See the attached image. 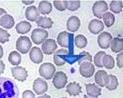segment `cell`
Returning <instances> with one entry per match:
<instances>
[{
  "label": "cell",
  "mask_w": 123,
  "mask_h": 98,
  "mask_svg": "<svg viewBox=\"0 0 123 98\" xmlns=\"http://www.w3.org/2000/svg\"><path fill=\"white\" fill-rule=\"evenodd\" d=\"M19 90L10 79L0 77V98H18Z\"/></svg>",
  "instance_id": "1"
},
{
  "label": "cell",
  "mask_w": 123,
  "mask_h": 98,
  "mask_svg": "<svg viewBox=\"0 0 123 98\" xmlns=\"http://www.w3.org/2000/svg\"><path fill=\"white\" fill-rule=\"evenodd\" d=\"M80 58V55H70L66 49H61L57 50L54 53L53 60L54 62L57 66L64 65L66 62L68 63L72 64L78 61Z\"/></svg>",
  "instance_id": "2"
},
{
  "label": "cell",
  "mask_w": 123,
  "mask_h": 98,
  "mask_svg": "<svg viewBox=\"0 0 123 98\" xmlns=\"http://www.w3.org/2000/svg\"><path fill=\"white\" fill-rule=\"evenodd\" d=\"M74 34L70 33L66 31H63L60 33L57 37V42L58 44L61 47L69 48V53L70 55H72L74 51Z\"/></svg>",
  "instance_id": "3"
},
{
  "label": "cell",
  "mask_w": 123,
  "mask_h": 98,
  "mask_svg": "<svg viewBox=\"0 0 123 98\" xmlns=\"http://www.w3.org/2000/svg\"><path fill=\"white\" fill-rule=\"evenodd\" d=\"M55 67L50 63H45L39 68L40 75L47 80L51 79L55 72Z\"/></svg>",
  "instance_id": "4"
},
{
  "label": "cell",
  "mask_w": 123,
  "mask_h": 98,
  "mask_svg": "<svg viewBox=\"0 0 123 98\" xmlns=\"http://www.w3.org/2000/svg\"><path fill=\"white\" fill-rule=\"evenodd\" d=\"M32 43L29 38L26 36H21L16 43V48L22 54H26L31 47Z\"/></svg>",
  "instance_id": "5"
},
{
  "label": "cell",
  "mask_w": 123,
  "mask_h": 98,
  "mask_svg": "<svg viewBox=\"0 0 123 98\" xmlns=\"http://www.w3.org/2000/svg\"><path fill=\"white\" fill-rule=\"evenodd\" d=\"M48 37L47 31L41 28L34 29L31 33V38L33 42L36 45H40Z\"/></svg>",
  "instance_id": "6"
},
{
  "label": "cell",
  "mask_w": 123,
  "mask_h": 98,
  "mask_svg": "<svg viewBox=\"0 0 123 98\" xmlns=\"http://www.w3.org/2000/svg\"><path fill=\"white\" fill-rule=\"evenodd\" d=\"M108 9L107 3L104 1H98L94 3L92 7V11L95 17L101 19L103 13Z\"/></svg>",
  "instance_id": "7"
},
{
  "label": "cell",
  "mask_w": 123,
  "mask_h": 98,
  "mask_svg": "<svg viewBox=\"0 0 123 98\" xmlns=\"http://www.w3.org/2000/svg\"><path fill=\"white\" fill-rule=\"evenodd\" d=\"M52 83L57 89H62L65 87L67 83V76L63 72H57L54 76Z\"/></svg>",
  "instance_id": "8"
},
{
  "label": "cell",
  "mask_w": 123,
  "mask_h": 98,
  "mask_svg": "<svg viewBox=\"0 0 123 98\" xmlns=\"http://www.w3.org/2000/svg\"><path fill=\"white\" fill-rule=\"evenodd\" d=\"M95 72L94 66L89 62H84L80 64V73L85 78H90Z\"/></svg>",
  "instance_id": "9"
},
{
  "label": "cell",
  "mask_w": 123,
  "mask_h": 98,
  "mask_svg": "<svg viewBox=\"0 0 123 98\" xmlns=\"http://www.w3.org/2000/svg\"><path fill=\"white\" fill-rule=\"evenodd\" d=\"M112 37L109 33H102L98 38V43L99 46L102 49H108L110 46V42L112 40Z\"/></svg>",
  "instance_id": "10"
},
{
  "label": "cell",
  "mask_w": 123,
  "mask_h": 98,
  "mask_svg": "<svg viewBox=\"0 0 123 98\" xmlns=\"http://www.w3.org/2000/svg\"><path fill=\"white\" fill-rule=\"evenodd\" d=\"M11 69V73L13 77L18 81L24 82L28 77V72L25 68L21 66H17Z\"/></svg>",
  "instance_id": "11"
},
{
  "label": "cell",
  "mask_w": 123,
  "mask_h": 98,
  "mask_svg": "<svg viewBox=\"0 0 123 98\" xmlns=\"http://www.w3.org/2000/svg\"><path fill=\"white\" fill-rule=\"evenodd\" d=\"M33 89L37 95H42L47 91L48 84L41 78H37L33 82Z\"/></svg>",
  "instance_id": "12"
},
{
  "label": "cell",
  "mask_w": 123,
  "mask_h": 98,
  "mask_svg": "<svg viewBox=\"0 0 123 98\" xmlns=\"http://www.w3.org/2000/svg\"><path fill=\"white\" fill-rule=\"evenodd\" d=\"M57 48V46L55 41L51 39L46 40L42 46V49L43 52L47 55H50L55 53V50Z\"/></svg>",
  "instance_id": "13"
},
{
  "label": "cell",
  "mask_w": 123,
  "mask_h": 98,
  "mask_svg": "<svg viewBox=\"0 0 123 98\" xmlns=\"http://www.w3.org/2000/svg\"><path fill=\"white\" fill-rule=\"evenodd\" d=\"M104 28V26L103 22L98 19L92 20L88 25V29L90 32L94 34H98L103 30Z\"/></svg>",
  "instance_id": "14"
},
{
  "label": "cell",
  "mask_w": 123,
  "mask_h": 98,
  "mask_svg": "<svg viewBox=\"0 0 123 98\" xmlns=\"http://www.w3.org/2000/svg\"><path fill=\"white\" fill-rule=\"evenodd\" d=\"M29 57L32 62L36 64H40L43 61V54L40 48L33 47L30 50Z\"/></svg>",
  "instance_id": "15"
},
{
  "label": "cell",
  "mask_w": 123,
  "mask_h": 98,
  "mask_svg": "<svg viewBox=\"0 0 123 98\" xmlns=\"http://www.w3.org/2000/svg\"><path fill=\"white\" fill-rule=\"evenodd\" d=\"M94 78L96 83L101 87H104L108 80V74L105 70H101L95 73Z\"/></svg>",
  "instance_id": "16"
},
{
  "label": "cell",
  "mask_w": 123,
  "mask_h": 98,
  "mask_svg": "<svg viewBox=\"0 0 123 98\" xmlns=\"http://www.w3.org/2000/svg\"><path fill=\"white\" fill-rule=\"evenodd\" d=\"M80 25V19L76 16H71L69 18L67 23V30L72 33H74L78 30Z\"/></svg>",
  "instance_id": "17"
},
{
  "label": "cell",
  "mask_w": 123,
  "mask_h": 98,
  "mask_svg": "<svg viewBox=\"0 0 123 98\" xmlns=\"http://www.w3.org/2000/svg\"><path fill=\"white\" fill-rule=\"evenodd\" d=\"M14 25V19L10 14H4L0 18V26H2L4 28L11 29L13 27Z\"/></svg>",
  "instance_id": "18"
},
{
  "label": "cell",
  "mask_w": 123,
  "mask_h": 98,
  "mask_svg": "<svg viewBox=\"0 0 123 98\" xmlns=\"http://www.w3.org/2000/svg\"><path fill=\"white\" fill-rule=\"evenodd\" d=\"M25 16L26 19L30 21H36L40 16L36 6H31L27 8L25 11Z\"/></svg>",
  "instance_id": "19"
},
{
  "label": "cell",
  "mask_w": 123,
  "mask_h": 98,
  "mask_svg": "<svg viewBox=\"0 0 123 98\" xmlns=\"http://www.w3.org/2000/svg\"><path fill=\"white\" fill-rule=\"evenodd\" d=\"M88 95L92 98H97L101 95V89L95 84H86Z\"/></svg>",
  "instance_id": "20"
},
{
  "label": "cell",
  "mask_w": 123,
  "mask_h": 98,
  "mask_svg": "<svg viewBox=\"0 0 123 98\" xmlns=\"http://www.w3.org/2000/svg\"><path fill=\"white\" fill-rule=\"evenodd\" d=\"M66 91L70 96H76L79 95L80 93H82V87L79 83H76L75 82L70 83L66 87Z\"/></svg>",
  "instance_id": "21"
},
{
  "label": "cell",
  "mask_w": 123,
  "mask_h": 98,
  "mask_svg": "<svg viewBox=\"0 0 123 98\" xmlns=\"http://www.w3.org/2000/svg\"><path fill=\"white\" fill-rule=\"evenodd\" d=\"M36 23L38 27H41L43 28L49 29L52 27L53 22L51 18L47 17L41 16L36 21Z\"/></svg>",
  "instance_id": "22"
},
{
  "label": "cell",
  "mask_w": 123,
  "mask_h": 98,
  "mask_svg": "<svg viewBox=\"0 0 123 98\" xmlns=\"http://www.w3.org/2000/svg\"><path fill=\"white\" fill-rule=\"evenodd\" d=\"M52 5L47 1H42L38 5V10L42 14H48L51 12Z\"/></svg>",
  "instance_id": "23"
},
{
  "label": "cell",
  "mask_w": 123,
  "mask_h": 98,
  "mask_svg": "<svg viewBox=\"0 0 123 98\" xmlns=\"http://www.w3.org/2000/svg\"><path fill=\"white\" fill-rule=\"evenodd\" d=\"M31 28V25L27 21H23L18 23L15 26L17 33L20 34H24L28 33Z\"/></svg>",
  "instance_id": "24"
},
{
  "label": "cell",
  "mask_w": 123,
  "mask_h": 98,
  "mask_svg": "<svg viewBox=\"0 0 123 98\" xmlns=\"http://www.w3.org/2000/svg\"><path fill=\"white\" fill-rule=\"evenodd\" d=\"M111 49L115 53L120 52L123 50V39L114 38L111 42Z\"/></svg>",
  "instance_id": "25"
},
{
  "label": "cell",
  "mask_w": 123,
  "mask_h": 98,
  "mask_svg": "<svg viewBox=\"0 0 123 98\" xmlns=\"http://www.w3.org/2000/svg\"><path fill=\"white\" fill-rule=\"evenodd\" d=\"M102 64L105 68L108 69H113L115 66V61L113 58L109 54H105L102 57Z\"/></svg>",
  "instance_id": "26"
},
{
  "label": "cell",
  "mask_w": 123,
  "mask_h": 98,
  "mask_svg": "<svg viewBox=\"0 0 123 98\" xmlns=\"http://www.w3.org/2000/svg\"><path fill=\"white\" fill-rule=\"evenodd\" d=\"M118 85V82L117 78L112 74H109L108 80L106 85V87L109 91H113L117 89Z\"/></svg>",
  "instance_id": "27"
},
{
  "label": "cell",
  "mask_w": 123,
  "mask_h": 98,
  "mask_svg": "<svg viewBox=\"0 0 123 98\" xmlns=\"http://www.w3.org/2000/svg\"><path fill=\"white\" fill-rule=\"evenodd\" d=\"M8 61L12 65H18L21 62V56L20 54L16 51L12 52L9 55Z\"/></svg>",
  "instance_id": "28"
},
{
  "label": "cell",
  "mask_w": 123,
  "mask_h": 98,
  "mask_svg": "<svg viewBox=\"0 0 123 98\" xmlns=\"http://www.w3.org/2000/svg\"><path fill=\"white\" fill-rule=\"evenodd\" d=\"M104 22L107 27L112 26L115 22V17L113 13L110 12H107L102 15Z\"/></svg>",
  "instance_id": "29"
},
{
  "label": "cell",
  "mask_w": 123,
  "mask_h": 98,
  "mask_svg": "<svg viewBox=\"0 0 123 98\" xmlns=\"http://www.w3.org/2000/svg\"><path fill=\"white\" fill-rule=\"evenodd\" d=\"M75 44L77 47L82 49L85 47L87 44L86 38L82 34H79L75 38Z\"/></svg>",
  "instance_id": "30"
},
{
  "label": "cell",
  "mask_w": 123,
  "mask_h": 98,
  "mask_svg": "<svg viewBox=\"0 0 123 98\" xmlns=\"http://www.w3.org/2000/svg\"><path fill=\"white\" fill-rule=\"evenodd\" d=\"M122 1H112L110 4V10L115 13H119L122 12Z\"/></svg>",
  "instance_id": "31"
},
{
  "label": "cell",
  "mask_w": 123,
  "mask_h": 98,
  "mask_svg": "<svg viewBox=\"0 0 123 98\" xmlns=\"http://www.w3.org/2000/svg\"><path fill=\"white\" fill-rule=\"evenodd\" d=\"M66 9L71 11L77 10L80 6V1H66Z\"/></svg>",
  "instance_id": "32"
},
{
  "label": "cell",
  "mask_w": 123,
  "mask_h": 98,
  "mask_svg": "<svg viewBox=\"0 0 123 98\" xmlns=\"http://www.w3.org/2000/svg\"><path fill=\"white\" fill-rule=\"evenodd\" d=\"M106 54L105 52L100 51L95 54L94 57V63L95 65L98 67L103 68V66L102 64V57Z\"/></svg>",
  "instance_id": "33"
},
{
  "label": "cell",
  "mask_w": 123,
  "mask_h": 98,
  "mask_svg": "<svg viewBox=\"0 0 123 98\" xmlns=\"http://www.w3.org/2000/svg\"><path fill=\"white\" fill-rule=\"evenodd\" d=\"M79 54L80 55V58L78 61L79 64L80 65V64L82 63L83 62H86V61H89V62H91L92 61V56L89 52H83L80 53Z\"/></svg>",
  "instance_id": "34"
},
{
  "label": "cell",
  "mask_w": 123,
  "mask_h": 98,
  "mask_svg": "<svg viewBox=\"0 0 123 98\" xmlns=\"http://www.w3.org/2000/svg\"><path fill=\"white\" fill-rule=\"evenodd\" d=\"M10 37V34L7 32L6 30L0 28V43L4 44L5 43L8 42Z\"/></svg>",
  "instance_id": "35"
},
{
  "label": "cell",
  "mask_w": 123,
  "mask_h": 98,
  "mask_svg": "<svg viewBox=\"0 0 123 98\" xmlns=\"http://www.w3.org/2000/svg\"><path fill=\"white\" fill-rule=\"evenodd\" d=\"M53 5L55 8L59 11H65L66 9V1H54Z\"/></svg>",
  "instance_id": "36"
},
{
  "label": "cell",
  "mask_w": 123,
  "mask_h": 98,
  "mask_svg": "<svg viewBox=\"0 0 123 98\" xmlns=\"http://www.w3.org/2000/svg\"><path fill=\"white\" fill-rule=\"evenodd\" d=\"M22 98H35V95L29 90H26L23 92Z\"/></svg>",
  "instance_id": "37"
},
{
  "label": "cell",
  "mask_w": 123,
  "mask_h": 98,
  "mask_svg": "<svg viewBox=\"0 0 123 98\" xmlns=\"http://www.w3.org/2000/svg\"><path fill=\"white\" fill-rule=\"evenodd\" d=\"M123 52H121L117 56V66L118 67L121 68L123 67Z\"/></svg>",
  "instance_id": "38"
},
{
  "label": "cell",
  "mask_w": 123,
  "mask_h": 98,
  "mask_svg": "<svg viewBox=\"0 0 123 98\" xmlns=\"http://www.w3.org/2000/svg\"><path fill=\"white\" fill-rule=\"evenodd\" d=\"M5 68V65L3 63V61L0 60V75L3 73L4 70Z\"/></svg>",
  "instance_id": "39"
},
{
  "label": "cell",
  "mask_w": 123,
  "mask_h": 98,
  "mask_svg": "<svg viewBox=\"0 0 123 98\" xmlns=\"http://www.w3.org/2000/svg\"><path fill=\"white\" fill-rule=\"evenodd\" d=\"M34 1H22V2L26 5L31 4H33L34 3Z\"/></svg>",
  "instance_id": "40"
},
{
  "label": "cell",
  "mask_w": 123,
  "mask_h": 98,
  "mask_svg": "<svg viewBox=\"0 0 123 98\" xmlns=\"http://www.w3.org/2000/svg\"><path fill=\"white\" fill-rule=\"evenodd\" d=\"M6 13H7L6 11L4 9L1 8H0V18H1V17L3 15H4V14H6Z\"/></svg>",
  "instance_id": "41"
},
{
  "label": "cell",
  "mask_w": 123,
  "mask_h": 98,
  "mask_svg": "<svg viewBox=\"0 0 123 98\" xmlns=\"http://www.w3.org/2000/svg\"><path fill=\"white\" fill-rule=\"evenodd\" d=\"M3 53H4V52H3V47L2 46L0 45V59L2 58L3 56Z\"/></svg>",
  "instance_id": "42"
},
{
  "label": "cell",
  "mask_w": 123,
  "mask_h": 98,
  "mask_svg": "<svg viewBox=\"0 0 123 98\" xmlns=\"http://www.w3.org/2000/svg\"><path fill=\"white\" fill-rule=\"evenodd\" d=\"M37 98H51L50 97V96H49L47 95H46V94H45V95H44V96H41V97H38Z\"/></svg>",
  "instance_id": "43"
},
{
  "label": "cell",
  "mask_w": 123,
  "mask_h": 98,
  "mask_svg": "<svg viewBox=\"0 0 123 98\" xmlns=\"http://www.w3.org/2000/svg\"><path fill=\"white\" fill-rule=\"evenodd\" d=\"M84 98H88L86 95H85L84 96Z\"/></svg>",
  "instance_id": "44"
},
{
  "label": "cell",
  "mask_w": 123,
  "mask_h": 98,
  "mask_svg": "<svg viewBox=\"0 0 123 98\" xmlns=\"http://www.w3.org/2000/svg\"></svg>",
  "instance_id": "45"
}]
</instances>
